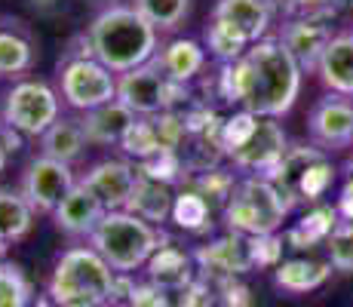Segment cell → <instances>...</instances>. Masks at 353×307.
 <instances>
[{
    "mask_svg": "<svg viewBox=\"0 0 353 307\" xmlns=\"http://www.w3.org/2000/svg\"><path fill=\"white\" fill-rule=\"evenodd\" d=\"M304 86V68L276 37H264L246 50V56L219 65L215 95L228 105L246 108L261 117H286Z\"/></svg>",
    "mask_w": 353,
    "mask_h": 307,
    "instance_id": "1",
    "label": "cell"
},
{
    "mask_svg": "<svg viewBox=\"0 0 353 307\" xmlns=\"http://www.w3.org/2000/svg\"><path fill=\"white\" fill-rule=\"evenodd\" d=\"M90 50L114 74H126L160 52V31L132 3L105 6L86 28Z\"/></svg>",
    "mask_w": 353,
    "mask_h": 307,
    "instance_id": "2",
    "label": "cell"
},
{
    "mask_svg": "<svg viewBox=\"0 0 353 307\" xmlns=\"http://www.w3.org/2000/svg\"><path fill=\"white\" fill-rule=\"evenodd\" d=\"M117 277L92 246H71L56 258L46 295L56 307H108Z\"/></svg>",
    "mask_w": 353,
    "mask_h": 307,
    "instance_id": "3",
    "label": "cell"
},
{
    "mask_svg": "<svg viewBox=\"0 0 353 307\" xmlns=\"http://www.w3.org/2000/svg\"><path fill=\"white\" fill-rule=\"evenodd\" d=\"M166 230L157 224L145 221L141 215L129 212V209H111L99 221V228L90 234V246L111 264L117 274H129L141 270L148 258L166 243Z\"/></svg>",
    "mask_w": 353,
    "mask_h": 307,
    "instance_id": "4",
    "label": "cell"
},
{
    "mask_svg": "<svg viewBox=\"0 0 353 307\" xmlns=\"http://www.w3.org/2000/svg\"><path fill=\"white\" fill-rule=\"evenodd\" d=\"M292 212V203L268 175H240L234 194L221 209V221L228 230L243 237L280 234L283 221Z\"/></svg>",
    "mask_w": 353,
    "mask_h": 307,
    "instance_id": "5",
    "label": "cell"
},
{
    "mask_svg": "<svg viewBox=\"0 0 353 307\" xmlns=\"http://www.w3.org/2000/svg\"><path fill=\"white\" fill-rule=\"evenodd\" d=\"M268 179L286 194L292 206H316L329 197L332 184L338 179V166L314 141L310 145H289Z\"/></svg>",
    "mask_w": 353,
    "mask_h": 307,
    "instance_id": "6",
    "label": "cell"
},
{
    "mask_svg": "<svg viewBox=\"0 0 353 307\" xmlns=\"http://www.w3.org/2000/svg\"><path fill=\"white\" fill-rule=\"evenodd\" d=\"M117 101H123L135 117H154L160 111L191 101V83H179L160 68L157 59L132 68L126 74H117Z\"/></svg>",
    "mask_w": 353,
    "mask_h": 307,
    "instance_id": "7",
    "label": "cell"
},
{
    "mask_svg": "<svg viewBox=\"0 0 353 307\" xmlns=\"http://www.w3.org/2000/svg\"><path fill=\"white\" fill-rule=\"evenodd\" d=\"M59 95L71 111L86 114L117 99V74L96 56L68 52L65 61H59Z\"/></svg>",
    "mask_w": 353,
    "mask_h": 307,
    "instance_id": "8",
    "label": "cell"
},
{
    "mask_svg": "<svg viewBox=\"0 0 353 307\" xmlns=\"http://www.w3.org/2000/svg\"><path fill=\"white\" fill-rule=\"evenodd\" d=\"M62 117V95L43 80H19L3 95L0 123L19 129L25 139H40Z\"/></svg>",
    "mask_w": 353,
    "mask_h": 307,
    "instance_id": "9",
    "label": "cell"
},
{
    "mask_svg": "<svg viewBox=\"0 0 353 307\" xmlns=\"http://www.w3.org/2000/svg\"><path fill=\"white\" fill-rule=\"evenodd\" d=\"M80 179L74 175V169L62 160H52V157L40 154L25 166L22 175V197L28 200V206L40 215H52L56 206L68 197V190L74 188Z\"/></svg>",
    "mask_w": 353,
    "mask_h": 307,
    "instance_id": "10",
    "label": "cell"
},
{
    "mask_svg": "<svg viewBox=\"0 0 353 307\" xmlns=\"http://www.w3.org/2000/svg\"><path fill=\"white\" fill-rule=\"evenodd\" d=\"M286 148H289V139H286V129L280 126V120L258 117L252 135L228 154V163L240 175H270V169L283 160Z\"/></svg>",
    "mask_w": 353,
    "mask_h": 307,
    "instance_id": "11",
    "label": "cell"
},
{
    "mask_svg": "<svg viewBox=\"0 0 353 307\" xmlns=\"http://www.w3.org/2000/svg\"><path fill=\"white\" fill-rule=\"evenodd\" d=\"M307 135L325 154L353 148V99L325 92L307 114Z\"/></svg>",
    "mask_w": 353,
    "mask_h": 307,
    "instance_id": "12",
    "label": "cell"
},
{
    "mask_svg": "<svg viewBox=\"0 0 353 307\" xmlns=\"http://www.w3.org/2000/svg\"><path fill=\"white\" fill-rule=\"evenodd\" d=\"M194 261H196V274L206 279H236L246 277L249 270H255L252 261V249H249V237L243 234H228L212 237L209 243L196 246L194 249Z\"/></svg>",
    "mask_w": 353,
    "mask_h": 307,
    "instance_id": "13",
    "label": "cell"
},
{
    "mask_svg": "<svg viewBox=\"0 0 353 307\" xmlns=\"http://www.w3.org/2000/svg\"><path fill=\"white\" fill-rule=\"evenodd\" d=\"M332 19L335 16H323V12H304V16H286V22L280 25V40L283 46L292 52V59L307 71H316L320 65L323 50L332 40Z\"/></svg>",
    "mask_w": 353,
    "mask_h": 307,
    "instance_id": "14",
    "label": "cell"
},
{
    "mask_svg": "<svg viewBox=\"0 0 353 307\" xmlns=\"http://www.w3.org/2000/svg\"><path fill=\"white\" fill-rule=\"evenodd\" d=\"M80 184H86L99 197L108 212L111 209H126L129 197H132L135 184H139V169L126 157H105V160L92 163L86 169Z\"/></svg>",
    "mask_w": 353,
    "mask_h": 307,
    "instance_id": "15",
    "label": "cell"
},
{
    "mask_svg": "<svg viewBox=\"0 0 353 307\" xmlns=\"http://www.w3.org/2000/svg\"><path fill=\"white\" fill-rule=\"evenodd\" d=\"M108 209L101 206V200L96 194H92L86 184H74L71 190H68V197L56 206V212H52V221H56V228L62 230L68 237H86L90 240V234L99 228V221L105 218Z\"/></svg>",
    "mask_w": 353,
    "mask_h": 307,
    "instance_id": "16",
    "label": "cell"
},
{
    "mask_svg": "<svg viewBox=\"0 0 353 307\" xmlns=\"http://www.w3.org/2000/svg\"><path fill=\"white\" fill-rule=\"evenodd\" d=\"M145 274L151 283H157L166 292H179L188 289L191 283H196V261H194V249H181L172 240H166L148 258Z\"/></svg>",
    "mask_w": 353,
    "mask_h": 307,
    "instance_id": "17",
    "label": "cell"
},
{
    "mask_svg": "<svg viewBox=\"0 0 353 307\" xmlns=\"http://www.w3.org/2000/svg\"><path fill=\"white\" fill-rule=\"evenodd\" d=\"M212 19L240 31L249 43H258L274 28V3L270 0H219Z\"/></svg>",
    "mask_w": 353,
    "mask_h": 307,
    "instance_id": "18",
    "label": "cell"
},
{
    "mask_svg": "<svg viewBox=\"0 0 353 307\" xmlns=\"http://www.w3.org/2000/svg\"><path fill=\"white\" fill-rule=\"evenodd\" d=\"M314 74L329 92L353 99V31L332 34Z\"/></svg>",
    "mask_w": 353,
    "mask_h": 307,
    "instance_id": "19",
    "label": "cell"
},
{
    "mask_svg": "<svg viewBox=\"0 0 353 307\" xmlns=\"http://www.w3.org/2000/svg\"><path fill=\"white\" fill-rule=\"evenodd\" d=\"M160 61V68L179 83H196L206 71L209 50L196 37H172L166 43H160V52L154 56Z\"/></svg>",
    "mask_w": 353,
    "mask_h": 307,
    "instance_id": "20",
    "label": "cell"
},
{
    "mask_svg": "<svg viewBox=\"0 0 353 307\" xmlns=\"http://www.w3.org/2000/svg\"><path fill=\"white\" fill-rule=\"evenodd\" d=\"M132 123H135V114L117 99L101 108H92V111H86L83 117H80L86 141L99 145V148H120V141H123V135L129 132Z\"/></svg>",
    "mask_w": 353,
    "mask_h": 307,
    "instance_id": "21",
    "label": "cell"
},
{
    "mask_svg": "<svg viewBox=\"0 0 353 307\" xmlns=\"http://www.w3.org/2000/svg\"><path fill=\"white\" fill-rule=\"evenodd\" d=\"M332 277V264L329 258L320 261V258H283L274 268V283L280 292L286 295H307V292H316L320 286L329 283Z\"/></svg>",
    "mask_w": 353,
    "mask_h": 307,
    "instance_id": "22",
    "label": "cell"
},
{
    "mask_svg": "<svg viewBox=\"0 0 353 307\" xmlns=\"http://www.w3.org/2000/svg\"><path fill=\"white\" fill-rule=\"evenodd\" d=\"M338 221H341V215H338L335 203H316V206H307V212H304L286 234H283L286 249H314V246H323L325 240H329L332 230H335Z\"/></svg>",
    "mask_w": 353,
    "mask_h": 307,
    "instance_id": "23",
    "label": "cell"
},
{
    "mask_svg": "<svg viewBox=\"0 0 353 307\" xmlns=\"http://www.w3.org/2000/svg\"><path fill=\"white\" fill-rule=\"evenodd\" d=\"M86 145L90 141H86V132L77 117H59L40 135V154L52 157V160H62L68 166H74L86 154Z\"/></svg>",
    "mask_w": 353,
    "mask_h": 307,
    "instance_id": "24",
    "label": "cell"
},
{
    "mask_svg": "<svg viewBox=\"0 0 353 307\" xmlns=\"http://www.w3.org/2000/svg\"><path fill=\"white\" fill-rule=\"evenodd\" d=\"M172 203H175L172 184H163V181H154V179L139 175V184H135L126 209L129 212H135V215H141L145 221H151V224H163L169 215H172Z\"/></svg>",
    "mask_w": 353,
    "mask_h": 307,
    "instance_id": "25",
    "label": "cell"
},
{
    "mask_svg": "<svg viewBox=\"0 0 353 307\" xmlns=\"http://www.w3.org/2000/svg\"><path fill=\"white\" fill-rule=\"evenodd\" d=\"M212 215H215L212 203H209L200 190H194L191 184H181V188L175 190V203H172L169 221L179 230H185V234H206V230H212Z\"/></svg>",
    "mask_w": 353,
    "mask_h": 307,
    "instance_id": "26",
    "label": "cell"
},
{
    "mask_svg": "<svg viewBox=\"0 0 353 307\" xmlns=\"http://www.w3.org/2000/svg\"><path fill=\"white\" fill-rule=\"evenodd\" d=\"M34 209L22 197V190L0 188V237L6 243H19L31 234L34 228Z\"/></svg>",
    "mask_w": 353,
    "mask_h": 307,
    "instance_id": "27",
    "label": "cell"
},
{
    "mask_svg": "<svg viewBox=\"0 0 353 307\" xmlns=\"http://www.w3.org/2000/svg\"><path fill=\"white\" fill-rule=\"evenodd\" d=\"M34 43L31 37L12 31V28H0V77L3 80H22L25 74L34 68Z\"/></svg>",
    "mask_w": 353,
    "mask_h": 307,
    "instance_id": "28",
    "label": "cell"
},
{
    "mask_svg": "<svg viewBox=\"0 0 353 307\" xmlns=\"http://www.w3.org/2000/svg\"><path fill=\"white\" fill-rule=\"evenodd\" d=\"M203 46H206L209 56L219 61V65H228V61H236L246 56V50L252 43L240 31L230 28V25L219 22V19H209L206 31H203Z\"/></svg>",
    "mask_w": 353,
    "mask_h": 307,
    "instance_id": "29",
    "label": "cell"
},
{
    "mask_svg": "<svg viewBox=\"0 0 353 307\" xmlns=\"http://www.w3.org/2000/svg\"><path fill=\"white\" fill-rule=\"evenodd\" d=\"M236 179H240V175H236L234 169L212 166V169H203V172L188 175L185 184H191L194 190H200V194L212 203V209H225L228 197L234 194V188H236Z\"/></svg>",
    "mask_w": 353,
    "mask_h": 307,
    "instance_id": "30",
    "label": "cell"
},
{
    "mask_svg": "<svg viewBox=\"0 0 353 307\" xmlns=\"http://www.w3.org/2000/svg\"><path fill=\"white\" fill-rule=\"evenodd\" d=\"M34 286L19 261H0V307H31Z\"/></svg>",
    "mask_w": 353,
    "mask_h": 307,
    "instance_id": "31",
    "label": "cell"
},
{
    "mask_svg": "<svg viewBox=\"0 0 353 307\" xmlns=\"http://www.w3.org/2000/svg\"><path fill=\"white\" fill-rule=\"evenodd\" d=\"M132 6L157 31H175L191 16V0H132Z\"/></svg>",
    "mask_w": 353,
    "mask_h": 307,
    "instance_id": "32",
    "label": "cell"
},
{
    "mask_svg": "<svg viewBox=\"0 0 353 307\" xmlns=\"http://www.w3.org/2000/svg\"><path fill=\"white\" fill-rule=\"evenodd\" d=\"M120 151H123L126 160H148V157L160 154L163 145H160V135H157V126H154L151 117H135V123L129 126V132L123 135L120 141Z\"/></svg>",
    "mask_w": 353,
    "mask_h": 307,
    "instance_id": "33",
    "label": "cell"
},
{
    "mask_svg": "<svg viewBox=\"0 0 353 307\" xmlns=\"http://www.w3.org/2000/svg\"><path fill=\"white\" fill-rule=\"evenodd\" d=\"M135 169H139V175H145V179L172 184V188L188 179V169H185V163H181L179 151H160V154L148 157V160L135 163Z\"/></svg>",
    "mask_w": 353,
    "mask_h": 307,
    "instance_id": "34",
    "label": "cell"
},
{
    "mask_svg": "<svg viewBox=\"0 0 353 307\" xmlns=\"http://www.w3.org/2000/svg\"><path fill=\"white\" fill-rule=\"evenodd\" d=\"M323 246H325V258H329L332 270H338V274H353V221L341 218Z\"/></svg>",
    "mask_w": 353,
    "mask_h": 307,
    "instance_id": "35",
    "label": "cell"
},
{
    "mask_svg": "<svg viewBox=\"0 0 353 307\" xmlns=\"http://www.w3.org/2000/svg\"><path fill=\"white\" fill-rule=\"evenodd\" d=\"M249 249H252V261L261 270H274L283 261V249L286 240L283 234H264V237H249Z\"/></svg>",
    "mask_w": 353,
    "mask_h": 307,
    "instance_id": "36",
    "label": "cell"
},
{
    "mask_svg": "<svg viewBox=\"0 0 353 307\" xmlns=\"http://www.w3.org/2000/svg\"><path fill=\"white\" fill-rule=\"evenodd\" d=\"M126 301H129V307H166L169 292L160 289V286L151 283V279H145V283H132Z\"/></svg>",
    "mask_w": 353,
    "mask_h": 307,
    "instance_id": "37",
    "label": "cell"
},
{
    "mask_svg": "<svg viewBox=\"0 0 353 307\" xmlns=\"http://www.w3.org/2000/svg\"><path fill=\"white\" fill-rule=\"evenodd\" d=\"M286 16H304V12H323V16H338L332 0H283Z\"/></svg>",
    "mask_w": 353,
    "mask_h": 307,
    "instance_id": "38",
    "label": "cell"
},
{
    "mask_svg": "<svg viewBox=\"0 0 353 307\" xmlns=\"http://www.w3.org/2000/svg\"><path fill=\"white\" fill-rule=\"evenodd\" d=\"M335 209L341 218H347L353 221V175H347L341 184V190H338V200H335Z\"/></svg>",
    "mask_w": 353,
    "mask_h": 307,
    "instance_id": "39",
    "label": "cell"
},
{
    "mask_svg": "<svg viewBox=\"0 0 353 307\" xmlns=\"http://www.w3.org/2000/svg\"><path fill=\"white\" fill-rule=\"evenodd\" d=\"M0 141H3L6 154H16V151H22V145H25V135L19 132V129L6 126V123H0Z\"/></svg>",
    "mask_w": 353,
    "mask_h": 307,
    "instance_id": "40",
    "label": "cell"
},
{
    "mask_svg": "<svg viewBox=\"0 0 353 307\" xmlns=\"http://www.w3.org/2000/svg\"><path fill=\"white\" fill-rule=\"evenodd\" d=\"M59 3H62V0H28V6L37 16H52V12L59 10Z\"/></svg>",
    "mask_w": 353,
    "mask_h": 307,
    "instance_id": "41",
    "label": "cell"
},
{
    "mask_svg": "<svg viewBox=\"0 0 353 307\" xmlns=\"http://www.w3.org/2000/svg\"><path fill=\"white\" fill-rule=\"evenodd\" d=\"M335 12H353V0H332Z\"/></svg>",
    "mask_w": 353,
    "mask_h": 307,
    "instance_id": "42",
    "label": "cell"
},
{
    "mask_svg": "<svg viewBox=\"0 0 353 307\" xmlns=\"http://www.w3.org/2000/svg\"><path fill=\"white\" fill-rule=\"evenodd\" d=\"M6 160H10V154H6L3 141H0V172H3V169H6Z\"/></svg>",
    "mask_w": 353,
    "mask_h": 307,
    "instance_id": "43",
    "label": "cell"
},
{
    "mask_svg": "<svg viewBox=\"0 0 353 307\" xmlns=\"http://www.w3.org/2000/svg\"><path fill=\"white\" fill-rule=\"evenodd\" d=\"M6 252H10V243L0 237V261H6Z\"/></svg>",
    "mask_w": 353,
    "mask_h": 307,
    "instance_id": "44",
    "label": "cell"
},
{
    "mask_svg": "<svg viewBox=\"0 0 353 307\" xmlns=\"http://www.w3.org/2000/svg\"><path fill=\"white\" fill-rule=\"evenodd\" d=\"M341 172H344V175H353V157H350V160L341 166Z\"/></svg>",
    "mask_w": 353,
    "mask_h": 307,
    "instance_id": "45",
    "label": "cell"
},
{
    "mask_svg": "<svg viewBox=\"0 0 353 307\" xmlns=\"http://www.w3.org/2000/svg\"><path fill=\"white\" fill-rule=\"evenodd\" d=\"M96 3H101V10H105V6H114L117 0H96Z\"/></svg>",
    "mask_w": 353,
    "mask_h": 307,
    "instance_id": "46",
    "label": "cell"
},
{
    "mask_svg": "<svg viewBox=\"0 0 353 307\" xmlns=\"http://www.w3.org/2000/svg\"><path fill=\"white\" fill-rule=\"evenodd\" d=\"M108 307H129V301H111Z\"/></svg>",
    "mask_w": 353,
    "mask_h": 307,
    "instance_id": "47",
    "label": "cell"
},
{
    "mask_svg": "<svg viewBox=\"0 0 353 307\" xmlns=\"http://www.w3.org/2000/svg\"><path fill=\"white\" fill-rule=\"evenodd\" d=\"M350 31H353V28H350Z\"/></svg>",
    "mask_w": 353,
    "mask_h": 307,
    "instance_id": "48",
    "label": "cell"
}]
</instances>
